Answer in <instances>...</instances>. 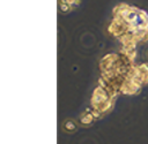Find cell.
<instances>
[{
    "mask_svg": "<svg viewBox=\"0 0 148 144\" xmlns=\"http://www.w3.org/2000/svg\"><path fill=\"white\" fill-rule=\"evenodd\" d=\"M142 14V10L125 3L117 5L113 10V22L111 26H109V31L113 32L120 40L124 39V36L130 35V43L139 40L141 36H148V17L145 16L139 20L136 23V18Z\"/></svg>",
    "mask_w": 148,
    "mask_h": 144,
    "instance_id": "obj_1",
    "label": "cell"
}]
</instances>
